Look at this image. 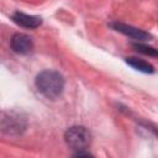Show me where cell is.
Segmentation results:
<instances>
[{"mask_svg": "<svg viewBox=\"0 0 158 158\" xmlns=\"http://www.w3.org/2000/svg\"><path fill=\"white\" fill-rule=\"evenodd\" d=\"M35 84L41 95L48 100H56L62 95L65 80L59 72L46 69L37 74Z\"/></svg>", "mask_w": 158, "mask_h": 158, "instance_id": "1", "label": "cell"}, {"mask_svg": "<svg viewBox=\"0 0 158 158\" xmlns=\"http://www.w3.org/2000/svg\"><path fill=\"white\" fill-rule=\"evenodd\" d=\"M11 49L20 56H27L33 51V41L26 33H15L10 40Z\"/></svg>", "mask_w": 158, "mask_h": 158, "instance_id": "5", "label": "cell"}, {"mask_svg": "<svg viewBox=\"0 0 158 158\" xmlns=\"http://www.w3.org/2000/svg\"><path fill=\"white\" fill-rule=\"evenodd\" d=\"M11 19L16 25L25 27V28H37L42 25V19L40 16L28 15V14H23L20 11L14 12Z\"/></svg>", "mask_w": 158, "mask_h": 158, "instance_id": "6", "label": "cell"}, {"mask_svg": "<svg viewBox=\"0 0 158 158\" xmlns=\"http://www.w3.org/2000/svg\"><path fill=\"white\" fill-rule=\"evenodd\" d=\"M125 62L130 67H132L133 69H136L138 72H142V73H146V74L154 73V67L151 63H148L144 59H141L138 57H127V58H125Z\"/></svg>", "mask_w": 158, "mask_h": 158, "instance_id": "7", "label": "cell"}, {"mask_svg": "<svg viewBox=\"0 0 158 158\" xmlns=\"http://www.w3.org/2000/svg\"><path fill=\"white\" fill-rule=\"evenodd\" d=\"M151 130H152V131H153V132L157 135V137H158V130H156V128H151Z\"/></svg>", "mask_w": 158, "mask_h": 158, "instance_id": "9", "label": "cell"}, {"mask_svg": "<svg viewBox=\"0 0 158 158\" xmlns=\"http://www.w3.org/2000/svg\"><path fill=\"white\" fill-rule=\"evenodd\" d=\"M27 128V118L17 111H4L1 117V131L10 137L21 136Z\"/></svg>", "mask_w": 158, "mask_h": 158, "instance_id": "2", "label": "cell"}, {"mask_svg": "<svg viewBox=\"0 0 158 158\" xmlns=\"http://www.w3.org/2000/svg\"><path fill=\"white\" fill-rule=\"evenodd\" d=\"M132 47L142 54H146V56H149V57H158V49L154 48V47H151L148 44H144V43H141V42H135V43H132Z\"/></svg>", "mask_w": 158, "mask_h": 158, "instance_id": "8", "label": "cell"}, {"mask_svg": "<svg viewBox=\"0 0 158 158\" xmlns=\"http://www.w3.org/2000/svg\"><path fill=\"white\" fill-rule=\"evenodd\" d=\"M64 141L69 148L78 151H85L91 143V135L84 126H72L64 133Z\"/></svg>", "mask_w": 158, "mask_h": 158, "instance_id": "3", "label": "cell"}, {"mask_svg": "<svg viewBox=\"0 0 158 158\" xmlns=\"http://www.w3.org/2000/svg\"><path fill=\"white\" fill-rule=\"evenodd\" d=\"M109 26L112 30H115V31H117V32H120V33H122V35H125V36H127L132 40H136L137 42H142V41H147V40L152 38L151 33H148V32H146L141 28H137L135 26L123 23V22L114 21V22H110Z\"/></svg>", "mask_w": 158, "mask_h": 158, "instance_id": "4", "label": "cell"}]
</instances>
